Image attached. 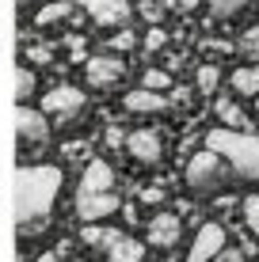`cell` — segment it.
<instances>
[{
  "instance_id": "obj_28",
  "label": "cell",
  "mask_w": 259,
  "mask_h": 262,
  "mask_svg": "<svg viewBox=\"0 0 259 262\" xmlns=\"http://www.w3.org/2000/svg\"><path fill=\"white\" fill-rule=\"evenodd\" d=\"M141 15H145L149 23H160V15H164V8H160V0H145V4H141Z\"/></svg>"
},
{
  "instance_id": "obj_33",
  "label": "cell",
  "mask_w": 259,
  "mask_h": 262,
  "mask_svg": "<svg viewBox=\"0 0 259 262\" xmlns=\"http://www.w3.org/2000/svg\"><path fill=\"white\" fill-rule=\"evenodd\" d=\"M34 262H61V255H57V251H46V255H38Z\"/></svg>"
},
{
  "instance_id": "obj_18",
  "label": "cell",
  "mask_w": 259,
  "mask_h": 262,
  "mask_svg": "<svg viewBox=\"0 0 259 262\" xmlns=\"http://www.w3.org/2000/svg\"><path fill=\"white\" fill-rule=\"evenodd\" d=\"M217 84H221V69H217V65H198L194 88H198L202 95H217Z\"/></svg>"
},
{
  "instance_id": "obj_5",
  "label": "cell",
  "mask_w": 259,
  "mask_h": 262,
  "mask_svg": "<svg viewBox=\"0 0 259 262\" xmlns=\"http://www.w3.org/2000/svg\"><path fill=\"white\" fill-rule=\"evenodd\" d=\"M50 114L46 111H31V106L19 103V111H15V137H19V144H27V148H34V144H46L50 141Z\"/></svg>"
},
{
  "instance_id": "obj_8",
  "label": "cell",
  "mask_w": 259,
  "mask_h": 262,
  "mask_svg": "<svg viewBox=\"0 0 259 262\" xmlns=\"http://www.w3.org/2000/svg\"><path fill=\"white\" fill-rule=\"evenodd\" d=\"M76 4L99 27H122V23H130V15H133L126 0H76Z\"/></svg>"
},
{
  "instance_id": "obj_1",
  "label": "cell",
  "mask_w": 259,
  "mask_h": 262,
  "mask_svg": "<svg viewBox=\"0 0 259 262\" xmlns=\"http://www.w3.org/2000/svg\"><path fill=\"white\" fill-rule=\"evenodd\" d=\"M61 194V171L46 167V164H34V167H19L12 179V216H15V228L19 236H38L46 232L53 202Z\"/></svg>"
},
{
  "instance_id": "obj_34",
  "label": "cell",
  "mask_w": 259,
  "mask_h": 262,
  "mask_svg": "<svg viewBox=\"0 0 259 262\" xmlns=\"http://www.w3.org/2000/svg\"><path fill=\"white\" fill-rule=\"evenodd\" d=\"M15 4H31V0H15Z\"/></svg>"
},
{
  "instance_id": "obj_16",
  "label": "cell",
  "mask_w": 259,
  "mask_h": 262,
  "mask_svg": "<svg viewBox=\"0 0 259 262\" xmlns=\"http://www.w3.org/2000/svg\"><path fill=\"white\" fill-rule=\"evenodd\" d=\"M73 8H76V0H50V4L38 8V15H34V27H50V23L69 19V15H73Z\"/></svg>"
},
{
  "instance_id": "obj_11",
  "label": "cell",
  "mask_w": 259,
  "mask_h": 262,
  "mask_svg": "<svg viewBox=\"0 0 259 262\" xmlns=\"http://www.w3.org/2000/svg\"><path fill=\"white\" fill-rule=\"evenodd\" d=\"M180 236H183V221L175 213H156L153 221H149V228H145L149 247H175Z\"/></svg>"
},
{
  "instance_id": "obj_15",
  "label": "cell",
  "mask_w": 259,
  "mask_h": 262,
  "mask_svg": "<svg viewBox=\"0 0 259 262\" xmlns=\"http://www.w3.org/2000/svg\"><path fill=\"white\" fill-rule=\"evenodd\" d=\"M233 95H248V99H255L259 95V65H240L233 72Z\"/></svg>"
},
{
  "instance_id": "obj_4",
  "label": "cell",
  "mask_w": 259,
  "mask_h": 262,
  "mask_svg": "<svg viewBox=\"0 0 259 262\" xmlns=\"http://www.w3.org/2000/svg\"><path fill=\"white\" fill-rule=\"evenodd\" d=\"M122 209V198H118V186H76V216L80 221H107Z\"/></svg>"
},
{
  "instance_id": "obj_20",
  "label": "cell",
  "mask_w": 259,
  "mask_h": 262,
  "mask_svg": "<svg viewBox=\"0 0 259 262\" xmlns=\"http://www.w3.org/2000/svg\"><path fill=\"white\" fill-rule=\"evenodd\" d=\"M248 4H252V0H210V15L213 19H233V15H240Z\"/></svg>"
},
{
  "instance_id": "obj_3",
  "label": "cell",
  "mask_w": 259,
  "mask_h": 262,
  "mask_svg": "<svg viewBox=\"0 0 259 262\" xmlns=\"http://www.w3.org/2000/svg\"><path fill=\"white\" fill-rule=\"evenodd\" d=\"M236 179L233 164H229L221 152H213L210 144L198 152V156H191V164H187V186H191V194L198 198H217L221 190H229Z\"/></svg>"
},
{
  "instance_id": "obj_24",
  "label": "cell",
  "mask_w": 259,
  "mask_h": 262,
  "mask_svg": "<svg viewBox=\"0 0 259 262\" xmlns=\"http://www.w3.org/2000/svg\"><path fill=\"white\" fill-rule=\"evenodd\" d=\"M61 152H65V160H73V164H80V160H88V156H92V144H80V141H73V144H65V148H61Z\"/></svg>"
},
{
  "instance_id": "obj_7",
  "label": "cell",
  "mask_w": 259,
  "mask_h": 262,
  "mask_svg": "<svg viewBox=\"0 0 259 262\" xmlns=\"http://www.w3.org/2000/svg\"><path fill=\"white\" fill-rule=\"evenodd\" d=\"M42 111L53 114V118L76 114V111H84V92L73 88V84H57V88H50V92L42 95Z\"/></svg>"
},
{
  "instance_id": "obj_23",
  "label": "cell",
  "mask_w": 259,
  "mask_h": 262,
  "mask_svg": "<svg viewBox=\"0 0 259 262\" xmlns=\"http://www.w3.org/2000/svg\"><path fill=\"white\" fill-rule=\"evenodd\" d=\"M133 46H137V34H130V31L111 34V50H114V53H130Z\"/></svg>"
},
{
  "instance_id": "obj_12",
  "label": "cell",
  "mask_w": 259,
  "mask_h": 262,
  "mask_svg": "<svg viewBox=\"0 0 259 262\" xmlns=\"http://www.w3.org/2000/svg\"><path fill=\"white\" fill-rule=\"evenodd\" d=\"M122 106L130 114H160V111H168V95L153 92V88H137V92L122 95Z\"/></svg>"
},
{
  "instance_id": "obj_2",
  "label": "cell",
  "mask_w": 259,
  "mask_h": 262,
  "mask_svg": "<svg viewBox=\"0 0 259 262\" xmlns=\"http://www.w3.org/2000/svg\"><path fill=\"white\" fill-rule=\"evenodd\" d=\"M206 144L233 164V171L240 179L259 183V137H252L248 129H229L225 125V129H210Z\"/></svg>"
},
{
  "instance_id": "obj_32",
  "label": "cell",
  "mask_w": 259,
  "mask_h": 262,
  "mask_svg": "<svg viewBox=\"0 0 259 262\" xmlns=\"http://www.w3.org/2000/svg\"><path fill=\"white\" fill-rule=\"evenodd\" d=\"M172 8H175V12H191L194 0H172Z\"/></svg>"
},
{
  "instance_id": "obj_10",
  "label": "cell",
  "mask_w": 259,
  "mask_h": 262,
  "mask_svg": "<svg viewBox=\"0 0 259 262\" xmlns=\"http://www.w3.org/2000/svg\"><path fill=\"white\" fill-rule=\"evenodd\" d=\"M126 152L137 160V164H145V167L160 164V156H164L160 133H156V129H137V133H130V137H126Z\"/></svg>"
},
{
  "instance_id": "obj_19",
  "label": "cell",
  "mask_w": 259,
  "mask_h": 262,
  "mask_svg": "<svg viewBox=\"0 0 259 262\" xmlns=\"http://www.w3.org/2000/svg\"><path fill=\"white\" fill-rule=\"evenodd\" d=\"M34 88H38V76H34L27 65H19V69H15V99L27 103V99L34 95Z\"/></svg>"
},
{
  "instance_id": "obj_25",
  "label": "cell",
  "mask_w": 259,
  "mask_h": 262,
  "mask_svg": "<svg viewBox=\"0 0 259 262\" xmlns=\"http://www.w3.org/2000/svg\"><path fill=\"white\" fill-rule=\"evenodd\" d=\"M164 42H168V34L160 31V27L153 23V31L145 34V53H156V50H164Z\"/></svg>"
},
{
  "instance_id": "obj_13",
  "label": "cell",
  "mask_w": 259,
  "mask_h": 262,
  "mask_svg": "<svg viewBox=\"0 0 259 262\" xmlns=\"http://www.w3.org/2000/svg\"><path fill=\"white\" fill-rule=\"evenodd\" d=\"M80 239H84L88 247H95V251H111L114 243L122 239V232L118 228H107V224H99V221H88L84 228H80Z\"/></svg>"
},
{
  "instance_id": "obj_9",
  "label": "cell",
  "mask_w": 259,
  "mask_h": 262,
  "mask_svg": "<svg viewBox=\"0 0 259 262\" xmlns=\"http://www.w3.org/2000/svg\"><path fill=\"white\" fill-rule=\"evenodd\" d=\"M84 76L92 88H114L122 76H126V65H122L118 57H111V53H99V57H92L84 65Z\"/></svg>"
},
{
  "instance_id": "obj_27",
  "label": "cell",
  "mask_w": 259,
  "mask_h": 262,
  "mask_svg": "<svg viewBox=\"0 0 259 262\" xmlns=\"http://www.w3.org/2000/svg\"><path fill=\"white\" fill-rule=\"evenodd\" d=\"M244 255H248L244 247H229V243H225V247L213 255V262H244Z\"/></svg>"
},
{
  "instance_id": "obj_14",
  "label": "cell",
  "mask_w": 259,
  "mask_h": 262,
  "mask_svg": "<svg viewBox=\"0 0 259 262\" xmlns=\"http://www.w3.org/2000/svg\"><path fill=\"white\" fill-rule=\"evenodd\" d=\"M213 111H217V118H221V125H229V129H248V114L236 106V99H229V95H221L217 103H213Z\"/></svg>"
},
{
  "instance_id": "obj_22",
  "label": "cell",
  "mask_w": 259,
  "mask_h": 262,
  "mask_svg": "<svg viewBox=\"0 0 259 262\" xmlns=\"http://www.w3.org/2000/svg\"><path fill=\"white\" fill-rule=\"evenodd\" d=\"M244 224L252 228V236H259V194L244 198Z\"/></svg>"
},
{
  "instance_id": "obj_6",
  "label": "cell",
  "mask_w": 259,
  "mask_h": 262,
  "mask_svg": "<svg viewBox=\"0 0 259 262\" xmlns=\"http://www.w3.org/2000/svg\"><path fill=\"white\" fill-rule=\"evenodd\" d=\"M225 243H229V236H225L221 224H198L194 243H191V251H187V262H213V255H217Z\"/></svg>"
},
{
  "instance_id": "obj_35",
  "label": "cell",
  "mask_w": 259,
  "mask_h": 262,
  "mask_svg": "<svg viewBox=\"0 0 259 262\" xmlns=\"http://www.w3.org/2000/svg\"><path fill=\"white\" fill-rule=\"evenodd\" d=\"M255 106H259V95H255Z\"/></svg>"
},
{
  "instance_id": "obj_21",
  "label": "cell",
  "mask_w": 259,
  "mask_h": 262,
  "mask_svg": "<svg viewBox=\"0 0 259 262\" xmlns=\"http://www.w3.org/2000/svg\"><path fill=\"white\" fill-rule=\"evenodd\" d=\"M141 88H153V92H168V88H172V76H168L164 69H149L145 76H141Z\"/></svg>"
},
{
  "instance_id": "obj_36",
  "label": "cell",
  "mask_w": 259,
  "mask_h": 262,
  "mask_svg": "<svg viewBox=\"0 0 259 262\" xmlns=\"http://www.w3.org/2000/svg\"><path fill=\"white\" fill-rule=\"evenodd\" d=\"M164 262H175V258H164Z\"/></svg>"
},
{
  "instance_id": "obj_30",
  "label": "cell",
  "mask_w": 259,
  "mask_h": 262,
  "mask_svg": "<svg viewBox=\"0 0 259 262\" xmlns=\"http://www.w3.org/2000/svg\"><path fill=\"white\" fill-rule=\"evenodd\" d=\"M141 202L145 205H160L164 202V190H160V186H145V190H141Z\"/></svg>"
},
{
  "instance_id": "obj_29",
  "label": "cell",
  "mask_w": 259,
  "mask_h": 262,
  "mask_svg": "<svg viewBox=\"0 0 259 262\" xmlns=\"http://www.w3.org/2000/svg\"><path fill=\"white\" fill-rule=\"evenodd\" d=\"M27 57H31L34 65H50V61H53V50H46V46H31V50H27Z\"/></svg>"
},
{
  "instance_id": "obj_17",
  "label": "cell",
  "mask_w": 259,
  "mask_h": 262,
  "mask_svg": "<svg viewBox=\"0 0 259 262\" xmlns=\"http://www.w3.org/2000/svg\"><path fill=\"white\" fill-rule=\"evenodd\" d=\"M141 258H145V243L130 239V236H122L111 251H107V262H141Z\"/></svg>"
},
{
  "instance_id": "obj_26",
  "label": "cell",
  "mask_w": 259,
  "mask_h": 262,
  "mask_svg": "<svg viewBox=\"0 0 259 262\" xmlns=\"http://www.w3.org/2000/svg\"><path fill=\"white\" fill-rule=\"evenodd\" d=\"M240 50H244L248 57H259V27L244 31V38H240Z\"/></svg>"
},
{
  "instance_id": "obj_31",
  "label": "cell",
  "mask_w": 259,
  "mask_h": 262,
  "mask_svg": "<svg viewBox=\"0 0 259 262\" xmlns=\"http://www.w3.org/2000/svg\"><path fill=\"white\" fill-rule=\"evenodd\" d=\"M103 141H107V148H118V144H126V133H122L118 125H111V129H107V137H103Z\"/></svg>"
}]
</instances>
